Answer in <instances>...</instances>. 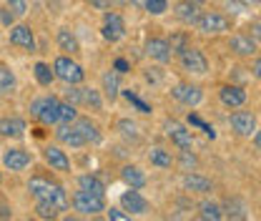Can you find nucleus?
Returning a JSON list of instances; mask_svg holds the SVG:
<instances>
[{
	"instance_id": "f257e3e1",
	"label": "nucleus",
	"mask_w": 261,
	"mask_h": 221,
	"mask_svg": "<svg viewBox=\"0 0 261 221\" xmlns=\"http://www.w3.org/2000/svg\"><path fill=\"white\" fill-rule=\"evenodd\" d=\"M28 191H31L35 199H45V201H53L58 206V211H65L68 209V193L63 191L61 184L56 181H48L43 176H33L28 181Z\"/></svg>"
},
{
	"instance_id": "f03ea898",
	"label": "nucleus",
	"mask_w": 261,
	"mask_h": 221,
	"mask_svg": "<svg viewBox=\"0 0 261 221\" xmlns=\"http://www.w3.org/2000/svg\"><path fill=\"white\" fill-rule=\"evenodd\" d=\"M58 98L56 95H43V98H35L31 103V116L38 118L43 126H56L58 124Z\"/></svg>"
},
{
	"instance_id": "7ed1b4c3",
	"label": "nucleus",
	"mask_w": 261,
	"mask_h": 221,
	"mask_svg": "<svg viewBox=\"0 0 261 221\" xmlns=\"http://www.w3.org/2000/svg\"><path fill=\"white\" fill-rule=\"evenodd\" d=\"M194 26H196V28H198L201 33H206V35H219V33L231 31V20H228L226 15L216 13V10H206V13H198V18H196Z\"/></svg>"
},
{
	"instance_id": "20e7f679",
	"label": "nucleus",
	"mask_w": 261,
	"mask_h": 221,
	"mask_svg": "<svg viewBox=\"0 0 261 221\" xmlns=\"http://www.w3.org/2000/svg\"><path fill=\"white\" fill-rule=\"evenodd\" d=\"M53 73H56V78H61L63 83H73V86L83 83V78H86L83 65L75 63V61H70L68 56L56 58V63H53Z\"/></svg>"
},
{
	"instance_id": "39448f33",
	"label": "nucleus",
	"mask_w": 261,
	"mask_h": 221,
	"mask_svg": "<svg viewBox=\"0 0 261 221\" xmlns=\"http://www.w3.org/2000/svg\"><path fill=\"white\" fill-rule=\"evenodd\" d=\"M73 209L83 216H96L106 209V201H103L100 193H88V191L78 189L75 196H73Z\"/></svg>"
},
{
	"instance_id": "423d86ee",
	"label": "nucleus",
	"mask_w": 261,
	"mask_h": 221,
	"mask_svg": "<svg viewBox=\"0 0 261 221\" xmlns=\"http://www.w3.org/2000/svg\"><path fill=\"white\" fill-rule=\"evenodd\" d=\"M178 63H181V68L186 73H194V76H203L208 70L206 56L198 48H194V45H186L184 51H178Z\"/></svg>"
},
{
	"instance_id": "0eeeda50",
	"label": "nucleus",
	"mask_w": 261,
	"mask_h": 221,
	"mask_svg": "<svg viewBox=\"0 0 261 221\" xmlns=\"http://www.w3.org/2000/svg\"><path fill=\"white\" fill-rule=\"evenodd\" d=\"M163 131H166V136L178 146V151H186V149H194V136H191V131L184 126V124H178V121H166L163 124Z\"/></svg>"
},
{
	"instance_id": "6e6552de",
	"label": "nucleus",
	"mask_w": 261,
	"mask_h": 221,
	"mask_svg": "<svg viewBox=\"0 0 261 221\" xmlns=\"http://www.w3.org/2000/svg\"><path fill=\"white\" fill-rule=\"evenodd\" d=\"M171 95H173L178 103L189 106V108H194V106H198V103L203 101L201 88H198V86H194V83H176V86L171 88Z\"/></svg>"
},
{
	"instance_id": "1a4fd4ad",
	"label": "nucleus",
	"mask_w": 261,
	"mask_h": 221,
	"mask_svg": "<svg viewBox=\"0 0 261 221\" xmlns=\"http://www.w3.org/2000/svg\"><path fill=\"white\" fill-rule=\"evenodd\" d=\"M123 35H126L123 18L118 13H106V18H103V38L111 40V43H118V40H123Z\"/></svg>"
},
{
	"instance_id": "9d476101",
	"label": "nucleus",
	"mask_w": 261,
	"mask_h": 221,
	"mask_svg": "<svg viewBox=\"0 0 261 221\" xmlns=\"http://www.w3.org/2000/svg\"><path fill=\"white\" fill-rule=\"evenodd\" d=\"M231 128L239 136H254L256 133V116L251 111H236V113H231Z\"/></svg>"
},
{
	"instance_id": "9b49d317",
	"label": "nucleus",
	"mask_w": 261,
	"mask_h": 221,
	"mask_svg": "<svg viewBox=\"0 0 261 221\" xmlns=\"http://www.w3.org/2000/svg\"><path fill=\"white\" fill-rule=\"evenodd\" d=\"M219 98H221V103H224L226 108H241V106L246 103L249 93H246L241 86L228 83V86H221V88H219Z\"/></svg>"
},
{
	"instance_id": "f8f14e48",
	"label": "nucleus",
	"mask_w": 261,
	"mask_h": 221,
	"mask_svg": "<svg viewBox=\"0 0 261 221\" xmlns=\"http://www.w3.org/2000/svg\"><path fill=\"white\" fill-rule=\"evenodd\" d=\"M10 43L18 45V48H23V51H28V53H33L35 51V38H33L31 26H25V23L10 26Z\"/></svg>"
},
{
	"instance_id": "ddd939ff",
	"label": "nucleus",
	"mask_w": 261,
	"mask_h": 221,
	"mask_svg": "<svg viewBox=\"0 0 261 221\" xmlns=\"http://www.w3.org/2000/svg\"><path fill=\"white\" fill-rule=\"evenodd\" d=\"M228 48H231L236 56H256V51H259V43H256V38H251V35L236 33V35H231V40H228Z\"/></svg>"
},
{
	"instance_id": "4468645a",
	"label": "nucleus",
	"mask_w": 261,
	"mask_h": 221,
	"mask_svg": "<svg viewBox=\"0 0 261 221\" xmlns=\"http://www.w3.org/2000/svg\"><path fill=\"white\" fill-rule=\"evenodd\" d=\"M3 166L8 171H23L31 166V154L25 149H8L3 154Z\"/></svg>"
},
{
	"instance_id": "2eb2a0df",
	"label": "nucleus",
	"mask_w": 261,
	"mask_h": 221,
	"mask_svg": "<svg viewBox=\"0 0 261 221\" xmlns=\"http://www.w3.org/2000/svg\"><path fill=\"white\" fill-rule=\"evenodd\" d=\"M143 48H146V56L159 61V63H168L171 56H173L171 48H168V40H163V38H148Z\"/></svg>"
},
{
	"instance_id": "dca6fc26",
	"label": "nucleus",
	"mask_w": 261,
	"mask_h": 221,
	"mask_svg": "<svg viewBox=\"0 0 261 221\" xmlns=\"http://www.w3.org/2000/svg\"><path fill=\"white\" fill-rule=\"evenodd\" d=\"M121 206H123V211H128V214H148V201L138 193V189H130L126 191L123 196H121Z\"/></svg>"
},
{
	"instance_id": "f3484780",
	"label": "nucleus",
	"mask_w": 261,
	"mask_h": 221,
	"mask_svg": "<svg viewBox=\"0 0 261 221\" xmlns=\"http://www.w3.org/2000/svg\"><path fill=\"white\" fill-rule=\"evenodd\" d=\"M73 126H75V131L83 136V141H86V146L88 143H93V146H98L100 141H103V133H100V128L91 121V118H75L73 121Z\"/></svg>"
},
{
	"instance_id": "a211bd4d",
	"label": "nucleus",
	"mask_w": 261,
	"mask_h": 221,
	"mask_svg": "<svg viewBox=\"0 0 261 221\" xmlns=\"http://www.w3.org/2000/svg\"><path fill=\"white\" fill-rule=\"evenodd\" d=\"M43 158H45V163L50 166V168H56V171H70V158L65 151H61L58 146H45L43 149Z\"/></svg>"
},
{
	"instance_id": "6ab92c4d",
	"label": "nucleus",
	"mask_w": 261,
	"mask_h": 221,
	"mask_svg": "<svg viewBox=\"0 0 261 221\" xmlns=\"http://www.w3.org/2000/svg\"><path fill=\"white\" fill-rule=\"evenodd\" d=\"M56 138H58L63 146H70V149H83V146H86L83 136L75 131V126H70V124H61V126L56 128Z\"/></svg>"
},
{
	"instance_id": "aec40b11",
	"label": "nucleus",
	"mask_w": 261,
	"mask_h": 221,
	"mask_svg": "<svg viewBox=\"0 0 261 221\" xmlns=\"http://www.w3.org/2000/svg\"><path fill=\"white\" fill-rule=\"evenodd\" d=\"M184 189L194 191V193H211V191H214V184H211V179H206V176H201V174L186 171V176H184Z\"/></svg>"
},
{
	"instance_id": "412c9836",
	"label": "nucleus",
	"mask_w": 261,
	"mask_h": 221,
	"mask_svg": "<svg viewBox=\"0 0 261 221\" xmlns=\"http://www.w3.org/2000/svg\"><path fill=\"white\" fill-rule=\"evenodd\" d=\"M25 133V121L23 118H0V136L3 138H23Z\"/></svg>"
},
{
	"instance_id": "4be33fe9",
	"label": "nucleus",
	"mask_w": 261,
	"mask_h": 221,
	"mask_svg": "<svg viewBox=\"0 0 261 221\" xmlns=\"http://www.w3.org/2000/svg\"><path fill=\"white\" fill-rule=\"evenodd\" d=\"M56 40H58V48L65 51V53H70V56H75V53H81V43H78V38L73 35L70 28H61L58 35H56Z\"/></svg>"
},
{
	"instance_id": "5701e85b",
	"label": "nucleus",
	"mask_w": 261,
	"mask_h": 221,
	"mask_svg": "<svg viewBox=\"0 0 261 221\" xmlns=\"http://www.w3.org/2000/svg\"><path fill=\"white\" fill-rule=\"evenodd\" d=\"M121 179L128 184L130 189H143L146 186V174L138 166H123L121 168Z\"/></svg>"
},
{
	"instance_id": "b1692460",
	"label": "nucleus",
	"mask_w": 261,
	"mask_h": 221,
	"mask_svg": "<svg viewBox=\"0 0 261 221\" xmlns=\"http://www.w3.org/2000/svg\"><path fill=\"white\" fill-rule=\"evenodd\" d=\"M176 18L181 20V23H186V26H194L196 18H198V5L194 3H186V0H181L178 5H176Z\"/></svg>"
},
{
	"instance_id": "393cba45",
	"label": "nucleus",
	"mask_w": 261,
	"mask_h": 221,
	"mask_svg": "<svg viewBox=\"0 0 261 221\" xmlns=\"http://www.w3.org/2000/svg\"><path fill=\"white\" fill-rule=\"evenodd\" d=\"M103 93H106V98H108L111 103L121 95V88H118V73H116V70H106V73H103Z\"/></svg>"
},
{
	"instance_id": "a878e982",
	"label": "nucleus",
	"mask_w": 261,
	"mask_h": 221,
	"mask_svg": "<svg viewBox=\"0 0 261 221\" xmlns=\"http://www.w3.org/2000/svg\"><path fill=\"white\" fill-rule=\"evenodd\" d=\"M15 73L8 68V65H0V95H13L15 93Z\"/></svg>"
},
{
	"instance_id": "bb28decb",
	"label": "nucleus",
	"mask_w": 261,
	"mask_h": 221,
	"mask_svg": "<svg viewBox=\"0 0 261 221\" xmlns=\"http://www.w3.org/2000/svg\"><path fill=\"white\" fill-rule=\"evenodd\" d=\"M148 161H151V166H159V168H171V166H173L171 151H166L161 146H156V149L148 151Z\"/></svg>"
},
{
	"instance_id": "cd10ccee",
	"label": "nucleus",
	"mask_w": 261,
	"mask_h": 221,
	"mask_svg": "<svg viewBox=\"0 0 261 221\" xmlns=\"http://www.w3.org/2000/svg\"><path fill=\"white\" fill-rule=\"evenodd\" d=\"M198 219L221 221L224 219V211H221V206H219V204H214V201H203V204L198 206Z\"/></svg>"
},
{
	"instance_id": "c85d7f7f",
	"label": "nucleus",
	"mask_w": 261,
	"mask_h": 221,
	"mask_svg": "<svg viewBox=\"0 0 261 221\" xmlns=\"http://www.w3.org/2000/svg\"><path fill=\"white\" fill-rule=\"evenodd\" d=\"M81 103L88 106L91 111H103V98L96 88H81Z\"/></svg>"
},
{
	"instance_id": "c756f323",
	"label": "nucleus",
	"mask_w": 261,
	"mask_h": 221,
	"mask_svg": "<svg viewBox=\"0 0 261 221\" xmlns=\"http://www.w3.org/2000/svg\"><path fill=\"white\" fill-rule=\"evenodd\" d=\"M35 214L40 219H58V206L53 201H45V199H35Z\"/></svg>"
},
{
	"instance_id": "7c9ffc66",
	"label": "nucleus",
	"mask_w": 261,
	"mask_h": 221,
	"mask_svg": "<svg viewBox=\"0 0 261 221\" xmlns=\"http://www.w3.org/2000/svg\"><path fill=\"white\" fill-rule=\"evenodd\" d=\"M78 189L88 191V193H106V186L100 184V179H96V176H91V174H86V176H81L78 179Z\"/></svg>"
},
{
	"instance_id": "2f4dec72",
	"label": "nucleus",
	"mask_w": 261,
	"mask_h": 221,
	"mask_svg": "<svg viewBox=\"0 0 261 221\" xmlns=\"http://www.w3.org/2000/svg\"><path fill=\"white\" fill-rule=\"evenodd\" d=\"M121 95L128 101V103L133 106V108H136V111H138V113H143V116H148V113L153 111V108H151V106H148V103L141 98V95H136L133 91H130V88H128V91H121Z\"/></svg>"
},
{
	"instance_id": "473e14b6",
	"label": "nucleus",
	"mask_w": 261,
	"mask_h": 221,
	"mask_svg": "<svg viewBox=\"0 0 261 221\" xmlns=\"http://www.w3.org/2000/svg\"><path fill=\"white\" fill-rule=\"evenodd\" d=\"M78 118V106L73 103H58V124H73Z\"/></svg>"
},
{
	"instance_id": "72a5a7b5",
	"label": "nucleus",
	"mask_w": 261,
	"mask_h": 221,
	"mask_svg": "<svg viewBox=\"0 0 261 221\" xmlns=\"http://www.w3.org/2000/svg\"><path fill=\"white\" fill-rule=\"evenodd\" d=\"M33 73H35V81H38L40 86H50V83H53V78H56V73L50 70V65L48 63H35Z\"/></svg>"
},
{
	"instance_id": "f704fd0d",
	"label": "nucleus",
	"mask_w": 261,
	"mask_h": 221,
	"mask_svg": "<svg viewBox=\"0 0 261 221\" xmlns=\"http://www.w3.org/2000/svg\"><path fill=\"white\" fill-rule=\"evenodd\" d=\"M118 133L123 136V138H128V141H138V126H136V121H130V118H121L118 124Z\"/></svg>"
},
{
	"instance_id": "c9c22d12",
	"label": "nucleus",
	"mask_w": 261,
	"mask_h": 221,
	"mask_svg": "<svg viewBox=\"0 0 261 221\" xmlns=\"http://www.w3.org/2000/svg\"><path fill=\"white\" fill-rule=\"evenodd\" d=\"M224 216H231V219H246V206L241 201H226V206H221Z\"/></svg>"
},
{
	"instance_id": "e433bc0d",
	"label": "nucleus",
	"mask_w": 261,
	"mask_h": 221,
	"mask_svg": "<svg viewBox=\"0 0 261 221\" xmlns=\"http://www.w3.org/2000/svg\"><path fill=\"white\" fill-rule=\"evenodd\" d=\"M189 124H191V126H196V128H201V131H203V133H206V136H208L211 141L216 138V131H214V126H208V124H206V121H203L201 116H196V113H189Z\"/></svg>"
},
{
	"instance_id": "4c0bfd02",
	"label": "nucleus",
	"mask_w": 261,
	"mask_h": 221,
	"mask_svg": "<svg viewBox=\"0 0 261 221\" xmlns=\"http://www.w3.org/2000/svg\"><path fill=\"white\" fill-rule=\"evenodd\" d=\"M143 8H146V13H151V15H163V13L168 10V0H146Z\"/></svg>"
},
{
	"instance_id": "58836bf2",
	"label": "nucleus",
	"mask_w": 261,
	"mask_h": 221,
	"mask_svg": "<svg viewBox=\"0 0 261 221\" xmlns=\"http://www.w3.org/2000/svg\"><path fill=\"white\" fill-rule=\"evenodd\" d=\"M189 45V38H186V33H173L171 35V40H168V48H171V53H178V51H184Z\"/></svg>"
},
{
	"instance_id": "ea45409f",
	"label": "nucleus",
	"mask_w": 261,
	"mask_h": 221,
	"mask_svg": "<svg viewBox=\"0 0 261 221\" xmlns=\"http://www.w3.org/2000/svg\"><path fill=\"white\" fill-rule=\"evenodd\" d=\"M196 166H198V158L191 149H186V151H181V168L184 171H194Z\"/></svg>"
},
{
	"instance_id": "a19ab883",
	"label": "nucleus",
	"mask_w": 261,
	"mask_h": 221,
	"mask_svg": "<svg viewBox=\"0 0 261 221\" xmlns=\"http://www.w3.org/2000/svg\"><path fill=\"white\" fill-rule=\"evenodd\" d=\"M8 10L15 15V18H23L28 13V3L25 0H8Z\"/></svg>"
},
{
	"instance_id": "79ce46f5",
	"label": "nucleus",
	"mask_w": 261,
	"mask_h": 221,
	"mask_svg": "<svg viewBox=\"0 0 261 221\" xmlns=\"http://www.w3.org/2000/svg\"><path fill=\"white\" fill-rule=\"evenodd\" d=\"M63 95H65V101H68V103L81 106V88H75L73 83H68V88L63 91Z\"/></svg>"
},
{
	"instance_id": "37998d69",
	"label": "nucleus",
	"mask_w": 261,
	"mask_h": 221,
	"mask_svg": "<svg viewBox=\"0 0 261 221\" xmlns=\"http://www.w3.org/2000/svg\"><path fill=\"white\" fill-rule=\"evenodd\" d=\"M106 211V216L111 221H128L130 219V214L128 211H123V209H116V206H111V209H103Z\"/></svg>"
},
{
	"instance_id": "c03bdc74",
	"label": "nucleus",
	"mask_w": 261,
	"mask_h": 221,
	"mask_svg": "<svg viewBox=\"0 0 261 221\" xmlns=\"http://www.w3.org/2000/svg\"><path fill=\"white\" fill-rule=\"evenodd\" d=\"M113 70L121 76V73H128L130 70V63L126 61V58H116V63H113Z\"/></svg>"
},
{
	"instance_id": "a18cd8bd",
	"label": "nucleus",
	"mask_w": 261,
	"mask_h": 221,
	"mask_svg": "<svg viewBox=\"0 0 261 221\" xmlns=\"http://www.w3.org/2000/svg\"><path fill=\"white\" fill-rule=\"evenodd\" d=\"M13 20H15V15H13L8 8H5V10H0V23H3V26H8V28H10V26H13Z\"/></svg>"
},
{
	"instance_id": "49530a36",
	"label": "nucleus",
	"mask_w": 261,
	"mask_h": 221,
	"mask_svg": "<svg viewBox=\"0 0 261 221\" xmlns=\"http://www.w3.org/2000/svg\"><path fill=\"white\" fill-rule=\"evenodd\" d=\"M146 81H148V83H159V81H161L159 68H148V70H146Z\"/></svg>"
},
{
	"instance_id": "de8ad7c7",
	"label": "nucleus",
	"mask_w": 261,
	"mask_h": 221,
	"mask_svg": "<svg viewBox=\"0 0 261 221\" xmlns=\"http://www.w3.org/2000/svg\"><path fill=\"white\" fill-rule=\"evenodd\" d=\"M88 3H91L96 10H108V8L113 5V0H88Z\"/></svg>"
},
{
	"instance_id": "09e8293b",
	"label": "nucleus",
	"mask_w": 261,
	"mask_h": 221,
	"mask_svg": "<svg viewBox=\"0 0 261 221\" xmlns=\"http://www.w3.org/2000/svg\"><path fill=\"white\" fill-rule=\"evenodd\" d=\"M226 8H228V13H233V15H236V13H244V8H246V5H239L236 0H226Z\"/></svg>"
},
{
	"instance_id": "8fccbe9b",
	"label": "nucleus",
	"mask_w": 261,
	"mask_h": 221,
	"mask_svg": "<svg viewBox=\"0 0 261 221\" xmlns=\"http://www.w3.org/2000/svg\"><path fill=\"white\" fill-rule=\"evenodd\" d=\"M10 216H13L10 206H8V204H0V219H10Z\"/></svg>"
},
{
	"instance_id": "3c124183",
	"label": "nucleus",
	"mask_w": 261,
	"mask_h": 221,
	"mask_svg": "<svg viewBox=\"0 0 261 221\" xmlns=\"http://www.w3.org/2000/svg\"><path fill=\"white\" fill-rule=\"evenodd\" d=\"M259 73H261V63H259V61H254V76L259 78Z\"/></svg>"
},
{
	"instance_id": "603ef678",
	"label": "nucleus",
	"mask_w": 261,
	"mask_h": 221,
	"mask_svg": "<svg viewBox=\"0 0 261 221\" xmlns=\"http://www.w3.org/2000/svg\"><path fill=\"white\" fill-rule=\"evenodd\" d=\"M130 5H136V8H143V3H146V0H128Z\"/></svg>"
},
{
	"instance_id": "864d4df0",
	"label": "nucleus",
	"mask_w": 261,
	"mask_h": 221,
	"mask_svg": "<svg viewBox=\"0 0 261 221\" xmlns=\"http://www.w3.org/2000/svg\"><path fill=\"white\" fill-rule=\"evenodd\" d=\"M241 3H244V5H254V8L259 5V0H241Z\"/></svg>"
},
{
	"instance_id": "5fc2aeb1",
	"label": "nucleus",
	"mask_w": 261,
	"mask_h": 221,
	"mask_svg": "<svg viewBox=\"0 0 261 221\" xmlns=\"http://www.w3.org/2000/svg\"><path fill=\"white\" fill-rule=\"evenodd\" d=\"M186 3H194V5H203L206 0H186Z\"/></svg>"
},
{
	"instance_id": "6e6d98bb",
	"label": "nucleus",
	"mask_w": 261,
	"mask_h": 221,
	"mask_svg": "<svg viewBox=\"0 0 261 221\" xmlns=\"http://www.w3.org/2000/svg\"><path fill=\"white\" fill-rule=\"evenodd\" d=\"M0 184H3V174H0Z\"/></svg>"
}]
</instances>
